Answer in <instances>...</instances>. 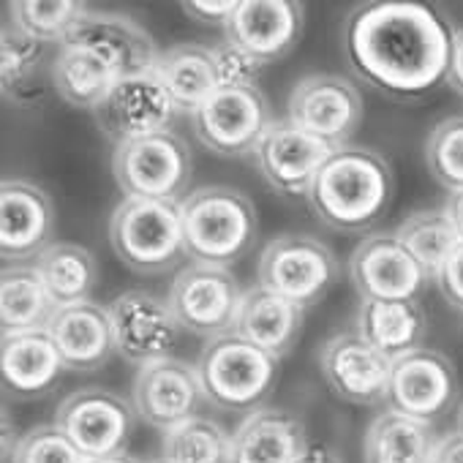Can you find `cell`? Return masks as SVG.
Masks as SVG:
<instances>
[{"label":"cell","instance_id":"484cf974","mask_svg":"<svg viewBox=\"0 0 463 463\" xmlns=\"http://www.w3.org/2000/svg\"><path fill=\"white\" fill-rule=\"evenodd\" d=\"M354 330L384 357L398 360L422 349L428 319L417 300H360Z\"/></svg>","mask_w":463,"mask_h":463},{"label":"cell","instance_id":"f6af8a7d","mask_svg":"<svg viewBox=\"0 0 463 463\" xmlns=\"http://www.w3.org/2000/svg\"><path fill=\"white\" fill-rule=\"evenodd\" d=\"M85 463H139L137 458H131L128 452L123 455H112V458H99V460H85Z\"/></svg>","mask_w":463,"mask_h":463},{"label":"cell","instance_id":"7bdbcfd3","mask_svg":"<svg viewBox=\"0 0 463 463\" xmlns=\"http://www.w3.org/2000/svg\"><path fill=\"white\" fill-rule=\"evenodd\" d=\"M444 210H447L449 221L455 223L460 241H463V191H452L444 202Z\"/></svg>","mask_w":463,"mask_h":463},{"label":"cell","instance_id":"74e56055","mask_svg":"<svg viewBox=\"0 0 463 463\" xmlns=\"http://www.w3.org/2000/svg\"><path fill=\"white\" fill-rule=\"evenodd\" d=\"M210 50H213L218 88H257V80L265 69V61L251 55L246 47L232 42L229 36Z\"/></svg>","mask_w":463,"mask_h":463},{"label":"cell","instance_id":"7c38bea8","mask_svg":"<svg viewBox=\"0 0 463 463\" xmlns=\"http://www.w3.org/2000/svg\"><path fill=\"white\" fill-rule=\"evenodd\" d=\"M107 308L115 330V349L126 363L142 368L147 363L172 357L183 327L175 319L169 300L145 289H128Z\"/></svg>","mask_w":463,"mask_h":463},{"label":"cell","instance_id":"52a82bcc","mask_svg":"<svg viewBox=\"0 0 463 463\" xmlns=\"http://www.w3.org/2000/svg\"><path fill=\"white\" fill-rule=\"evenodd\" d=\"M260 287L308 311L338 281V260L317 238L281 235L270 241L257 265Z\"/></svg>","mask_w":463,"mask_h":463},{"label":"cell","instance_id":"7a4b0ae2","mask_svg":"<svg viewBox=\"0 0 463 463\" xmlns=\"http://www.w3.org/2000/svg\"><path fill=\"white\" fill-rule=\"evenodd\" d=\"M395 177L390 164L368 147L346 145L322 164L308 202L314 215L344 235L373 229L390 210Z\"/></svg>","mask_w":463,"mask_h":463},{"label":"cell","instance_id":"603a6c76","mask_svg":"<svg viewBox=\"0 0 463 463\" xmlns=\"http://www.w3.org/2000/svg\"><path fill=\"white\" fill-rule=\"evenodd\" d=\"M47 330L63 357V365L77 373H90L104 368L109 357L118 352L109 308L93 300L58 308Z\"/></svg>","mask_w":463,"mask_h":463},{"label":"cell","instance_id":"277c9868","mask_svg":"<svg viewBox=\"0 0 463 463\" xmlns=\"http://www.w3.org/2000/svg\"><path fill=\"white\" fill-rule=\"evenodd\" d=\"M109 243L118 260L139 276L175 270L188 257L180 202H118L109 215Z\"/></svg>","mask_w":463,"mask_h":463},{"label":"cell","instance_id":"3957f363","mask_svg":"<svg viewBox=\"0 0 463 463\" xmlns=\"http://www.w3.org/2000/svg\"><path fill=\"white\" fill-rule=\"evenodd\" d=\"M185 251L199 265L229 268L257 241L254 202L229 185H202L180 202Z\"/></svg>","mask_w":463,"mask_h":463},{"label":"cell","instance_id":"f35d334b","mask_svg":"<svg viewBox=\"0 0 463 463\" xmlns=\"http://www.w3.org/2000/svg\"><path fill=\"white\" fill-rule=\"evenodd\" d=\"M183 12L202 23V25H210V28H229L232 17H235L238 12V4L235 0H218V4H207V0H185V4H180Z\"/></svg>","mask_w":463,"mask_h":463},{"label":"cell","instance_id":"30bf717a","mask_svg":"<svg viewBox=\"0 0 463 463\" xmlns=\"http://www.w3.org/2000/svg\"><path fill=\"white\" fill-rule=\"evenodd\" d=\"M55 425L85 460H99L126 452L137 425V411L134 403L112 390L85 387L61 401Z\"/></svg>","mask_w":463,"mask_h":463},{"label":"cell","instance_id":"60d3db41","mask_svg":"<svg viewBox=\"0 0 463 463\" xmlns=\"http://www.w3.org/2000/svg\"><path fill=\"white\" fill-rule=\"evenodd\" d=\"M430 463H463V433L452 430L447 436H439Z\"/></svg>","mask_w":463,"mask_h":463},{"label":"cell","instance_id":"9a60e30c","mask_svg":"<svg viewBox=\"0 0 463 463\" xmlns=\"http://www.w3.org/2000/svg\"><path fill=\"white\" fill-rule=\"evenodd\" d=\"M349 276L360 300H417L430 279L395 232L363 238L352 251Z\"/></svg>","mask_w":463,"mask_h":463},{"label":"cell","instance_id":"44dd1931","mask_svg":"<svg viewBox=\"0 0 463 463\" xmlns=\"http://www.w3.org/2000/svg\"><path fill=\"white\" fill-rule=\"evenodd\" d=\"M303 33V4L295 0H241L226 36L270 63L295 50Z\"/></svg>","mask_w":463,"mask_h":463},{"label":"cell","instance_id":"ffe728a7","mask_svg":"<svg viewBox=\"0 0 463 463\" xmlns=\"http://www.w3.org/2000/svg\"><path fill=\"white\" fill-rule=\"evenodd\" d=\"M333 147L298 128L292 120H276L260 142L254 158L262 177L284 196H308L322 164Z\"/></svg>","mask_w":463,"mask_h":463},{"label":"cell","instance_id":"d6986e66","mask_svg":"<svg viewBox=\"0 0 463 463\" xmlns=\"http://www.w3.org/2000/svg\"><path fill=\"white\" fill-rule=\"evenodd\" d=\"M66 47H82L101 55L120 77L153 71L158 66V47L153 36L131 17L118 12H85L63 39ZM61 47V44H58Z\"/></svg>","mask_w":463,"mask_h":463},{"label":"cell","instance_id":"6da1fadb","mask_svg":"<svg viewBox=\"0 0 463 463\" xmlns=\"http://www.w3.org/2000/svg\"><path fill=\"white\" fill-rule=\"evenodd\" d=\"M449 25L428 6L382 0L352 12L344 52L352 71L392 101H414L447 82Z\"/></svg>","mask_w":463,"mask_h":463},{"label":"cell","instance_id":"7402d4cb","mask_svg":"<svg viewBox=\"0 0 463 463\" xmlns=\"http://www.w3.org/2000/svg\"><path fill=\"white\" fill-rule=\"evenodd\" d=\"M66 371L63 357L50 335V330H31L4 335L0 344V373L4 390L14 401H36L58 387Z\"/></svg>","mask_w":463,"mask_h":463},{"label":"cell","instance_id":"d590c367","mask_svg":"<svg viewBox=\"0 0 463 463\" xmlns=\"http://www.w3.org/2000/svg\"><path fill=\"white\" fill-rule=\"evenodd\" d=\"M425 164L449 194L463 191V115L441 120L425 142Z\"/></svg>","mask_w":463,"mask_h":463},{"label":"cell","instance_id":"8992f818","mask_svg":"<svg viewBox=\"0 0 463 463\" xmlns=\"http://www.w3.org/2000/svg\"><path fill=\"white\" fill-rule=\"evenodd\" d=\"M112 175L126 199L183 202L191 183V147L175 131L120 142L112 150Z\"/></svg>","mask_w":463,"mask_h":463},{"label":"cell","instance_id":"2e32d148","mask_svg":"<svg viewBox=\"0 0 463 463\" xmlns=\"http://www.w3.org/2000/svg\"><path fill=\"white\" fill-rule=\"evenodd\" d=\"M204 390L196 365L180 357H164L137 371L131 403L142 422L161 433L196 417L204 403Z\"/></svg>","mask_w":463,"mask_h":463},{"label":"cell","instance_id":"e0dca14e","mask_svg":"<svg viewBox=\"0 0 463 463\" xmlns=\"http://www.w3.org/2000/svg\"><path fill=\"white\" fill-rule=\"evenodd\" d=\"M55 235V204L31 180H4L0 185V254L12 265H33Z\"/></svg>","mask_w":463,"mask_h":463},{"label":"cell","instance_id":"4dcf8cb0","mask_svg":"<svg viewBox=\"0 0 463 463\" xmlns=\"http://www.w3.org/2000/svg\"><path fill=\"white\" fill-rule=\"evenodd\" d=\"M33 265L58 308L88 303L99 284L96 257L77 243H52Z\"/></svg>","mask_w":463,"mask_h":463},{"label":"cell","instance_id":"ac0fdd59","mask_svg":"<svg viewBox=\"0 0 463 463\" xmlns=\"http://www.w3.org/2000/svg\"><path fill=\"white\" fill-rule=\"evenodd\" d=\"M319 368L333 395L352 406H373L387 398L392 360L357 330L330 335L319 349Z\"/></svg>","mask_w":463,"mask_h":463},{"label":"cell","instance_id":"7dc6e473","mask_svg":"<svg viewBox=\"0 0 463 463\" xmlns=\"http://www.w3.org/2000/svg\"><path fill=\"white\" fill-rule=\"evenodd\" d=\"M145 463H169V460H166L164 455H158V458H150V460H145Z\"/></svg>","mask_w":463,"mask_h":463},{"label":"cell","instance_id":"bcb514c9","mask_svg":"<svg viewBox=\"0 0 463 463\" xmlns=\"http://www.w3.org/2000/svg\"><path fill=\"white\" fill-rule=\"evenodd\" d=\"M458 430L463 433V403H460V411H458Z\"/></svg>","mask_w":463,"mask_h":463},{"label":"cell","instance_id":"d4e9b609","mask_svg":"<svg viewBox=\"0 0 463 463\" xmlns=\"http://www.w3.org/2000/svg\"><path fill=\"white\" fill-rule=\"evenodd\" d=\"M303 308H298L295 303L262 289V287H251L243 295L241 311H238V322H235V333L241 338H246L249 344L260 346L262 352L273 354L276 360L287 357L303 330Z\"/></svg>","mask_w":463,"mask_h":463},{"label":"cell","instance_id":"5b68a950","mask_svg":"<svg viewBox=\"0 0 463 463\" xmlns=\"http://www.w3.org/2000/svg\"><path fill=\"white\" fill-rule=\"evenodd\" d=\"M196 371L207 403L251 414L273 395L279 360L232 330L204 344Z\"/></svg>","mask_w":463,"mask_h":463},{"label":"cell","instance_id":"5bb4252c","mask_svg":"<svg viewBox=\"0 0 463 463\" xmlns=\"http://www.w3.org/2000/svg\"><path fill=\"white\" fill-rule=\"evenodd\" d=\"M93 115L101 134L120 145L128 139L172 131V120L180 112L158 71L153 69L123 77Z\"/></svg>","mask_w":463,"mask_h":463},{"label":"cell","instance_id":"8d00e7d4","mask_svg":"<svg viewBox=\"0 0 463 463\" xmlns=\"http://www.w3.org/2000/svg\"><path fill=\"white\" fill-rule=\"evenodd\" d=\"M12 463H85V458L69 441V436L52 422L31 428L14 444Z\"/></svg>","mask_w":463,"mask_h":463},{"label":"cell","instance_id":"8fae6325","mask_svg":"<svg viewBox=\"0 0 463 463\" xmlns=\"http://www.w3.org/2000/svg\"><path fill=\"white\" fill-rule=\"evenodd\" d=\"M287 120L333 150L346 147L363 123L360 90L341 74H306L289 93Z\"/></svg>","mask_w":463,"mask_h":463},{"label":"cell","instance_id":"ee69618b","mask_svg":"<svg viewBox=\"0 0 463 463\" xmlns=\"http://www.w3.org/2000/svg\"><path fill=\"white\" fill-rule=\"evenodd\" d=\"M298 463H341L327 447H322V444H311L300 458H298Z\"/></svg>","mask_w":463,"mask_h":463},{"label":"cell","instance_id":"ba28073f","mask_svg":"<svg viewBox=\"0 0 463 463\" xmlns=\"http://www.w3.org/2000/svg\"><path fill=\"white\" fill-rule=\"evenodd\" d=\"M276 123L270 101L257 88H218L194 115L196 139L223 158L254 156Z\"/></svg>","mask_w":463,"mask_h":463},{"label":"cell","instance_id":"4fadbf2b","mask_svg":"<svg viewBox=\"0 0 463 463\" xmlns=\"http://www.w3.org/2000/svg\"><path fill=\"white\" fill-rule=\"evenodd\" d=\"M458 398L455 365L436 349H414L392 360L384 403L420 422H436Z\"/></svg>","mask_w":463,"mask_h":463},{"label":"cell","instance_id":"4316f807","mask_svg":"<svg viewBox=\"0 0 463 463\" xmlns=\"http://www.w3.org/2000/svg\"><path fill=\"white\" fill-rule=\"evenodd\" d=\"M52 88L55 93L80 109H99L109 90L123 80L101 55L82 50V47H58V55L52 61Z\"/></svg>","mask_w":463,"mask_h":463},{"label":"cell","instance_id":"83f0119b","mask_svg":"<svg viewBox=\"0 0 463 463\" xmlns=\"http://www.w3.org/2000/svg\"><path fill=\"white\" fill-rule=\"evenodd\" d=\"M439 436L430 422L411 420L392 409L376 414L365 430V463H430Z\"/></svg>","mask_w":463,"mask_h":463},{"label":"cell","instance_id":"9c48e42d","mask_svg":"<svg viewBox=\"0 0 463 463\" xmlns=\"http://www.w3.org/2000/svg\"><path fill=\"white\" fill-rule=\"evenodd\" d=\"M243 295L246 289L229 268L194 262L175 276L166 300L183 330L213 341L235 330Z\"/></svg>","mask_w":463,"mask_h":463},{"label":"cell","instance_id":"d6a6232c","mask_svg":"<svg viewBox=\"0 0 463 463\" xmlns=\"http://www.w3.org/2000/svg\"><path fill=\"white\" fill-rule=\"evenodd\" d=\"M232 436L210 417H191L161 436V455L169 463H229Z\"/></svg>","mask_w":463,"mask_h":463},{"label":"cell","instance_id":"836d02e7","mask_svg":"<svg viewBox=\"0 0 463 463\" xmlns=\"http://www.w3.org/2000/svg\"><path fill=\"white\" fill-rule=\"evenodd\" d=\"M85 12L88 6L77 0H14L9 4L12 25L42 44H63Z\"/></svg>","mask_w":463,"mask_h":463},{"label":"cell","instance_id":"e575fe53","mask_svg":"<svg viewBox=\"0 0 463 463\" xmlns=\"http://www.w3.org/2000/svg\"><path fill=\"white\" fill-rule=\"evenodd\" d=\"M47 47L50 44L25 36L14 25L4 28V39H0V77H4V90L9 96H23L33 85L44 63Z\"/></svg>","mask_w":463,"mask_h":463},{"label":"cell","instance_id":"ab89813d","mask_svg":"<svg viewBox=\"0 0 463 463\" xmlns=\"http://www.w3.org/2000/svg\"><path fill=\"white\" fill-rule=\"evenodd\" d=\"M436 284H439L444 300H447L452 308L463 311V243L455 249V254H452V257L447 260V265L439 270Z\"/></svg>","mask_w":463,"mask_h":463},{"label":"cell","instance_id":"1f68e13d","mask_svg":"<svg viewBox=\"0 0 463 463\" xmlns=\"http://www.w3.org/2000/svg\"><path fill=\"white\" fill-rule=\"evenodd\" d=\"M395 235L411 251V257L425 268V273L430 279L439 276V270L447 265V260L463 243L460 235H458V229H455V223L449 221L444 207L420 210V213L409 215L395 229Z\"/></svg>","mask_w":463,"mask_h":463},{"label":"cell","instance_id":"cb8c5ba5","mask_svg":"<svg viewBox=\"0 0 463 463\" xmlns=\"http://www.w3.org/2000/svg\"><path fill=\"white\" fill-rule=\"evenodd\" d=\"M308 447L306 425L292 411L262 406L232 433L229 463H298Z\"/></svg>","mask_w":463,"mask_h":463},{"label":"cell","instance_id":"f546056e","mask_svg":"<svg viewBox=\"0 0 463 463\" xmlns=\"http://www.w3.org/2000/svg\"><path fill=\"white\" fill-rule=\"evenodd\" d=\"M58 306L52 303L36 265H12L0 276V325L4 335L47 330Z\"/></svg>","mask_w":463,"mask_h":463},{"label":"cell","instance_id":"b9f144b4","mask_svg":"<svg viewBox=\"0 0 463 463\" xmlns=\"http://www.w3.org/2000/svg\"><path fill=\"white\" fill-rule=\"evenodd\" d=\"M447 85L463 96V28L452 31V50H449V69H447Z\"/></svg>","mask_w":463,"mask_h":463},{"label":"cell","instance_id":"f1b7e54d","mask_svg":"<svg viewBox=\"0 0 463 463\" xmlns=\"http://www.w3.org/2000/svg\"><path fill=\"white\" fill-rule=\"evenodd\" d=\"M156 71L166 85L177 112L188 118L218 90L213 50L202 44H175L164 50Z\"/></svg>","mask_w":463,"mask_h":463}]
</instances>
